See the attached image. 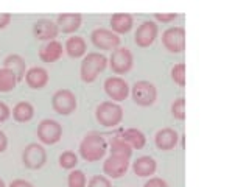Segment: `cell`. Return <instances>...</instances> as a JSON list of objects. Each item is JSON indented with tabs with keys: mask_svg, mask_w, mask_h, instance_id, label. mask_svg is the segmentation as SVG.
I'll use <instances>...</instances> for the list:
<instances>
[{
	"mask_svg": "<svg viewBox=\"0 0 249 187\" xmlns=\"http://www.w3.org/2000/svg\"><path fill=\"white\" fill-rule=\"evenodd\" d=\"M78 164V156L73 151H64L59 156V166L64 170H73Z\"/></svg>",
	"mask_w": 249,
	"mask_h": 187,
	"instance_id": "83f0119b",
	"label": "cell"
},
{
	"mask_svg": "<svg viewBox=\"0 0 249 187\" xmlns=\"http://www.w3.org/2000/svg\"><path fill=\"white\" fill-rule=\"evenodd\" d=\"M8 187H35L31 183H28L27 179H14Z\"/></svg>",
	"mask_w": 249,
	"mask_h": 187,
	"instance_id": "d590c367",
	"label": "cell"
},
{
	"mask_svg": "<svg viewBox=\"0 0 249 187\" xmlns=\"http://www.w3.org/2000/svg\"><path fill=\"white\" fill-rule=\"evenodd\" d=\"M67 186L69 187H86L88 186V178L84 171L81 170H72L67 176Z\"/></svg>",
	"mask_w": 249,
	"mask_h": 187,
	"instance_id": "4316f807",
	"label": "cell"
},
{
	"mask_svg": "<svg viewBox=\"0 0 249 187\" xmlns=\"http://www.w3.org/2000/svg\"><path fill=\"white\" fill-rule=\"evenodd\" d=\"M132 25H134V18H132L131 14L119 13V14H114L111 18V28L117 36L129 33Z\"/></svg>",
	"mask_w": 249,
	"mask_h": 187,
	"instance_id": "d6986e66",
	"label": "cell"
},
{
	"mask_svg": "<svg viewBox=\"0 0 249 187\" xmlns=\"http://www.w3.org/2000/svg\"><path fill=\"white\" fill-rule=\"evenodd\" d=\"M107 66V58L103 53L90 52L81 61L80 75L84 83H93L98 78V75L103 72Z\"/></svg>",
	"mask_w": 249,
	"mask_h": 187,
	"instance_id": "7a4b0ae2",
	"label": "cell"
},
{
	"mask_svg": "<svg viewBox=\"0 0 249 187\" xmlns=\"http://www.w3.org/2000/svg\"><path fill=\"white\" fill-rule=\"evenodd\" d=\"M6 147H8V137L5 132L0 130V153H3L6 150Z\"/></svg>",
	"mask_w": 249,
	"mask_h": 187,
	"instance_id": "8d00e7d4",
	"label": "cell"
},
{
	"mask_svg": "<svg viewBox=\"0 0 249 187\" xmlns=\"http://www.w3.org/2000/svg\"><path fill=\"white\" fill-rule=\"evenodd\" d=\"M10 115H11L10 106H8L6 103H3V101H0V123L6 122L8 119H10Z\"/></svg>",
	"mask_w": 249,
	"mask_h": 187,
	"instance_id": "836d02e7",
	"label": "cell"
},
{
	"mask_svg": "<svg viewBox=\"0 0 249 187\" xmlns=\"http://www.w3.org/2000/svg\"><path fill=\"white\" fill-rule=\"evenodd\" d=\"M13 119L19 123H27L35 117V108L30 101H19L13 108Z\"/></svg>",
	"mask_w": 249,
	"mask_h": 187,
	"instance_id": "cb8c5ba5",
	"label": "cell"
},
{
	"mask_svg": "<svg viewBox=\"0 0 249 187\" xmlns=\"http://www.w3.org/2000/svg\"><path fill=\"white\" fill-rule=\"evenodd\" d=\"M156 168H158V164L151 158V156H140L136 159V162L132 164V170L134 173L140 178H148L154 175Z\"/></svg>",
	"mask_w": 249,
	"mask_h": 187,
	"instance_id": "ffe728a7",
	"label": "cell"
},
{
	"mask_svg": "<svg viewBox=\"0 0 249 187\" xmlns=\"http://www.w3.org/2000/svg\"><path fill=\"white\" fill-rule=\"evenodd\" d=\"M122 139L124 140L126 144H129V147L132 150H140V148H143L145 144H146V137L145 134L140 130L137 128H128L122 132Z\"/></svg>",
	"mask_w": 249,
	"mask_h": 187,
	"instance_id": "603a6c76",
	"label": "cell"
},
{
	"mask_svg": "<svg viewBox=\"0 0 249 187\" xmlns=\"http://www.w3.org/2000/svg\"><path fill=\"white\" fill-rule=\"evenodd\" d=\"M62 137L61 123L52 119H45L37 125V139L45 145L58 144Z\"/></svg>",
	"mask_w": 249,
	"mask_h": 187,
	"instance_id": "ba28073f",
	"label": "cell"
},
{
	"mask_svg": "<svg viewBox=\"0 0 249 187\" xmlns=\"http://www.w3.org/2000/svg\"><path fill=\"white\" fill-rule=\"evenodd\" d=\"M109 148H111V154L120 156V158H126V159H129L132 156V151H134L129 147V144H126L122 139L120 134H117V136H114L111 139V142H109Z\"/></svg>",
	"mask_w": 249,
	"mask_h": 187,
	"instance_id": "d4e9b609",
	"label": "cell"
},
{
	"mask_svg": "<svg viewBox=\"0 0 249 187\" xmlns=\"http://www.w3.org/2000/svg\"><path fill=\"white\" fill-rule=\"evenodd\" d=\"M64 52L69 55L70 58H81L86 56V52H88V44H86L84 37L81 36H72L66 41L64 45Z\"/></svg>",
	"mask_w": 249,
	"mask_h": 187,
	"instance_id": "44dd1931",
	"label": "cell"
},
{
	"mask_svg": "<svg viewBox=\"0 0 249 187\" xmlns=\"http://www.w3.org/2000/svg\"><path fill=\"white\" fill-rule=\"evenodd\" d=\"M11 14H5V13H2L0 14V30H3V28H6L8 25L11 23Z\"/></svg>",
	"mask_w": 249,
	"mask_h": 187,
	"instance_id": "e575fe53",
	"label": "cell"
},
{
	"mask_svg": "<svg viewBox=\"0 0 249 187\" xmlns=\"http://www.w3.org/2000/svg\"><path fill=\"white\" fill-rule=\"evenodd\" d=\"M95 117L100 125L106 128H114L123 120V108L114 101H103L97 106Z\"/></svg>",
	"mask_w": 249,
	"mask_h": 187,
	"instance_id": "3957f363",
	"label": "cell"
},
{
	"mask_svg": "<svg viewBox=\"0 0 249 187\" xmlns=\"http://www.w3.org/2000/svg\"><path fill=\"white\" fill-rule=\"evenodd\" d=\"M3 67L13 70V72L16 74V76H18L19 81L25 78V74H27V62H25V59L20 56V55H16V53L8 55V56L3 59Z\"/></svg>",
	"mask_w": 249,
	"mask_h": 187,
	"instance_id": "7402d4cb",
	"label": "cell"
},
{
	"mask_svg": "<svg viewBox=\"0 0 249 187\" xmlns=\"http://www.w3.org/2000/svg\"><path fill=\"white\" fill-rule=\"evenodd\" d=\"M25 83L31 89H44L49 83V72L44 67H31L25 74Z\"/></svg>",
	"mask_w": 249,
	"mask_h": 187,
	"instance_id": "ac0fdd59",
	"label": "cell"
},
{
	"mask_svg": "<svg viewBox=\"0 0 249 187\" xmlns=\"http://www.w3.org/2000/svg\"><path fill=\"white\" fill-rule=\"evenodd\" d=\"M171 115L178 120L185 119V100L182 97L175 100L173 103H171Z\"/></svg>",
	"mask_w": 249,
	"mask_h": 187,
	"instance_id": "f546056e",
	"label": "cell"
},
{
	"mask_svg": "<svg viewBox=\"0 0 249 187\" xmlns=\"http://www.w3.org/2000/svg\"><path fill=\"white\" fill-rule=\"evenodd\" d=\"M159 35V27L154 20H145L139 25L136 35H134V41L139 47L146 49V47L153 45L156 41V37Z\"/></svg>",
	"mask_w": 249,
	"mask_h": 187,
	"instance_id": "7c38bea8",
	"label": "cell"
},
{
	"mask_svg": "<svg viewBox=\"0 0 249 187\" xmlns=\"http://www.w3.org/2000/svg\"><path fill=\"white\" fill-rule=\"evenodd\" d=\"M59 33V28L50 19H39L33 25V35L39 41H54Z\"/></svg>",
	"mask_w": 249,
	"mask_h": 187,
	"instance_id": "5bb4252c",
	"label": "cell"
},
{
	"mask_svg": "<svg viewBox=\"0 0 249 187\" xmlns=\"http://www.w3.org/2000/svg\"><path fill=\"white\" fill-rule=\"evenodd\" d=\"M143 187H168V184H167L165 179L154 176V178H150V179H148Z\"/></svg>",
	"mask_w": 249,
	"mask_h": 187,
	"instance_id": "d6a6232c",
	"label": "cell"
},
{
	"mask_svg": "<svg viewBox=\"0 0 249 187\" xmlns=\"http://www.w3.org/2000/svg\"><path fill=\"white\" fill-rule=\"evenodd\" d=\"M90 41L98 50L114 52L120 47V37L107 28H95L90 33Z\"/></svg>",
	"mask_w": 249,
	"mask_h": 187,
	"instance_id": "8992f818",
	"label": "cell"
},
{
	"mask_svg": "<svg viewBox=\"0 0 249 187\" xmlns=\"http://www.w3.org/2000/svg\"><path fill=\"white\" fill-rule=\"evenodd\" d=\"M0 187H6V184H5V181L2 178H0Z\"/></svg>",
	"mask_w": 249,
	"mask_h": 187,
	"instance_id": "74e56055",
	"label": "cell"
},
{
	"mask_svg": "<svg viewBox=\"0 0 249 187\" xmlns=\"http://www.w3.org/2000/svg\"><path fill=\"white\" fill-rule=\"evenodd\" d=\"M107 61L109 66H111V70L115 75H124L132 69L134 56H132L131 50L126 49V47H119V49L111 53V58Z\"/></svg>",
	"mask_w": 249,
	"mask_h": 187,
	"instance_id": "5b68a950",
	"label": "cell"
},
{
	"mask_svg": "<svg viewBox=\"0 0 249 187\" xmlns=\"http://www.w3.org/2000/svg\"><path fill=\"white\" fill-rule=\"evenodd\" d=\"M171 80H173L179 88H184L185 86V64L184 62H179L173 69H171Z\"/></svg>",
	"mask_w": 249,
	"mask_h": 187,
	"instance_id": "f1b7e54d",
	"label": "cell"
},
{
	"mask_svg": "<svg viewBox=\"0 0 249 187\" xmlns=\"http://www.w3.org/2000/svg\"><path fill=\"white\" fill-rule=\"evenodd\" d=\"M22 162L23 166L30 170H39L45 166L47 162V153L45 148L39 144H30L25 147L22 153Z\"/></svg>",
	"mask_w": 249,
	"mask_h": 187,
	"instance_id": "9c48e42d",
	"label": "cell"
},
{
	"mask_svg": "<svg viewBox=\"0 0 249 187\" xmlns=\"http://www.w3.org/2000/svg\"><path fill=\"white\" fill-rule=\"evenodd\" d=\"M62 53H64V47L54 39V41H49L39 49V58H41L42 62L52 64V62H56L62 58Z\"/></svg>",
	"mask_w": 249,
	"mask_h": 187,
	"instance_id": "2e32d148",
	"label": "cell"
},
{
	"mask_svg": "<svg viewBox=\"0 0 249 187\" xmlns=\"http://www.w3.org/2000/svg\"><path fill=\"white\" fill-rule=\"evenodd\" d=\"M158 98V89L150 81H137L132 86V100L139 106H151Z\"/></svg>",
	"mask_w": 249,
	"mask_h": 187,
	"instance_id": "52a82bcc",
	"label": "cell"
},
{
	"mask_svg": "<svg viewBox=\"0 0 249 187\" xmlns=\"http://www.w3.org/2000/svg\"><path fill=\"white\" fill-rule=\"evenodd\" d=\"M18 83L19 80L13 70L5 67L0 69V92H11L18 86Z\"/></svg>",
	"mask_w": 249,
	"mask_h": 187,
	"instance_id": "484cf974",
	"label": "cell"
},
{
	"mask_svg": "<svg viewBox=\"0 0 249 187\" xmlns=\"http://www.w3.org/2000/svg\"><path fill=\"white\" fill-rule=\"evenodd\" d=\"M107 151V144L105 137L97 132L88 134L80 144V154L86 162H98L105 158Z\"/></svg>",
	"mask_w": 249,
	"mask_h": 187,
	"instance_id": "6da1fadb",
	"label": "cell"
},
{
	"mask_svg": "<svg viewBox=\"0 0 249 187\" xmlns=\"http://www.w3.org/2000/svg\"><path fill=\"white\" fill-rule=\"evenodd\" d=\"M178 140H179V134L173 128H162L156 132V136H154V144L162 151L173 150L178 145Z\"/></svg>",
	"mask_w": 249,
	"mask_h": 187,
	"instance_id": "9a60e30c",
	"label": "cell"
},
{
	"mask_svg": "<svg viewBox=\"0 0 249 187\" xmlns=\"http://www.w3.org/2000/svg\"><path fill=\"white\" fill-rule=\"evenodd\" d=\"M162 45L170 53H181L185 49V30L182 27H171L162 33Z\"/></svg>",
	"mask_w": 249,
	"mask_h": 187,
	"instance_id": "30bf717a",
	"label": "cell"
},
{
	"mask_svg": "<svg viewBox=\"0 0 249 187\" xmlns=\"http://www.w3.org/2000/svg\"><path fill=\"white\" fill-rule=\"evenodd\" d=\"M88 187H112V183L105 175H95L89 179Z\"/></svg>",
	"mask_w": 249,
	"mask_h": 187,
	"instance_id": "4dcf8cb0",
	"label": "cell"
},
{
	"mask_svg": "<svg viewBox=\"0 0 249 187\" xmlns=\"http://www.w3.org/2000/svg\"><path fill=\"white\" fill-rule=\"evenodd\" d=\"M129 168V159L126 158H120V156H114L111 154L109 158L103 162V171L105 176L112 178V179H119L122 178Z\"/></svg>",
	"mask_w": 249,
	"mask_h": 187,
	"instance_id": "4fadbf2b",
	"label": "cell"
},
{
	"mask_svg": "<svg viewBox=\"0 0 249 187\" xmlns=\"http://www.w3.org/2000/svg\"><path fill=\"white\" fill-rule=\"evenodd\" d=\"M83 23V16L78 13H66V14H59L58 16V22L56 25L59 31L66 35L75 33V31L81 27Z\"/></svg>",
	"mask_w": 249,
	"mask_h": 187,
	"instance_id": "e0dca14e",
	"label": "cell"
},
{
	"mask_svg": "<svg viewBox=\"0 0 249 187\" xmlns=\"http://www.w3.org/2000/svg\"><path fill=\"white\" fill-rule=\"evenodd\" d=\"M76 106H78L76 97L70 89H59L53 94L52 108L54 112H58L61 115H69L75 112Z\"/></svg>",
	"mask_w": 249,
	"mask_h": 187,
	"instance_id": "277c9868",
	"label": "cell"
},
{
	"mask_svg": "<svg viewBox=\"0 0 249 187\" xmlns=\"http://www.w3.org/2000/svg\"><path fill=\"white\" fill-rule=\"evenodd\" d=\"M105 92L114 103L123 101L129 95V84L122 76H111L105 81Z\"/></svg>",
	"mask_w": 249,
	"mask_h": 187,
	"instance_id": "8fae6325",
	"label": "cell"
},
{
	"mask_svg": "<svg viewBox=\"0 0 249 187\" xmlns=\"http://www.w3.org/2000/svg\"><path fill=\"white\" fill-rule=\"evenodd\" d=\"M178 19V14L176 13H170V14H160V13H156L154 14V20L162 22V23H171L173 20Z\"/></svg>",
	"mask_w": 249,
	"mask_h": 187,
	"instance_id": "1f68e13d",
	"label": "cell"
}]
</instances>
